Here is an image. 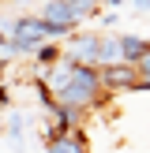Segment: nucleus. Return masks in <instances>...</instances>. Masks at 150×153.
Masks as SVG:
<instances>
[{
    "instance_id": "3",
    "label": "nucleus",
    "mask_w": 150,
    "mask_h": 153,
    "mask_svg": "<svg viewBox=\"0 0 150 153\" xmlns=\"http://www.w3.org/2000/svg\"><path fill=\"white\" fill-rule=\"evenodd\" d=\"M38 19H45L49 26L64 30V34H75V30H79V19H75V11H71L68 0H45V11L38 15Z\"/></svg>"
},
{
    "instance_id": "1",
    "label": "nucleus",
    "mask_w": 150,
    "mask_h": 153,
    "mask_svg": "<svg viewBox=\"0 0 150 153\" xmlns=\"http://www.w3.org/2000/svg\"><path fill=\"white\" fill-rule=\"evenodd\" d=\"M98 41H101V30H75L71 37H64V56L75 64L98 67Z\"/></svg>"
},
{
    "instance_id": "8",
    "label": "nucleus",
    "mask_w": 150,
    "mask_h": 153,
    "mask_svg": "<svg viewBox=\"0 0 150 153\" xmlns=\"http://www.w3.org/2000/svg\"><path fill=\"white\" fill-rule=\"evenodd\" d=\"M4 131L11 134L15 142H22V134H26V120H22L19 112H15V116H8V123H4Z\"/></svg>"
},
{
    "instance_id": "10",
    "label": "nucleus",
    "mask_w": 150,
    "mask_h": 153,
    "mask_svg": "<svg viewBox=\"0 0 150 153\" xmlns=\"http://www.w3.org/2000/svg\"><path fill=\"white\" fill-rule=\"evenodd\" d=\"M135 4V11H150V0H131Z\"/></svg>"
},
{
    "instance_id": "4",
    "label": "nucleus",
    "mask_w": 150,
    "mask_h": 153,
    "mask_svg": "<svg viewBox=\"0 0 150 153\" xmlns=\"http://www.w3.org/2000/svg\"><path fill=\"white\" fill-rule=\"evenodd\" d=\"M41 153H90V146H86V138H82V131H68V134H60V138L45 142Z\"/></svg>"
},
{
    "instance_id": "7",
    "label": "nucleus",
    "mask_w": 150,
    "mask_h": 153,
    "mask_svg": "<svg viewBox=\"0 0 150 153\" xmlns=\"http://www.w3.org/2000/svg\"><path fill=\"white\" fill-rule=\"evenodd\" d=\"M60 56H64V45H60V41H45V45H38V49H34L38 67H52V64H60Z\"/></svg>"
},
{
    "instance_id": "6",
    "label": "nucleus",
    "mask_w": 150,
    "mask_h": 153,
    "mask_svg": "<svg viewBox=\"0 0 150 153\" xmlns=\"http://www.w3.org/2000/svg\"><path fill=\"white\" fill-rule=\"evenodd\" d=\"M109 64H124V60H120V37L101 30V41H98V67H109Z\"/></svg>"
},
{
    "instance_id": "11",
    "label": "nucleus",
    "mask_w": 150,
    "mask_h": 153,
    "mask_svg": "<svg viewBox=\"0 0 150 153\" xmlns=\"http://www.w3.org/2000/svg\"><path fill=\"white\" fill-rule=\"evenodd\" d=\"M11 101V94H8V86H0V105H8Z\"/></svg>"
},
{
    "instance_id": "9",
    "label": "nucleus",
    "mask_w": 150,
    "mask_h": 153,
    "mask_svg": "<svg viewBox=\"0 0 150 153\" xmlns=\"http://www.w3.org/2000/svg\"><path fill=\"white\" fill-rule=\"evenodd\" d=\"M124 4H128V0H101V11H105V7H109V11H120Z\"/></svg>"
},
{
    "instance_id": "2",
    "label": "nucleus",
    "mask_w": 150,
    "mask_h": 153,
    "mask_svg": "<svg viewBox=\"0 0 150 153\" xmlns=\"http://www.w3.org/2000/svg\"><path fill=\"white\" fill-rule=\"evenodd\" d=\"M98 79H101L105 94H128V90L139 86V75H135L131 64H109V67H98Z\"/></svg>"
},
{
    "instance_id": "13",
    "label": "nucleus",
    "mask_w": 150,
    "mask_h": 153,
    "mask_svg": "<svg viewBox=\"0 0 150 153\" xmlns=\"http://www.w3.org/2000/svg\"><path fill=\"white\" fill-rule=\"evenodd\" d=\"M4 45H8V34H4V30H0V52H4Z\"/></svg>"
},
{
    "instance_id": "5",
    "label": "nucleus",
    "mask_w": 150,
    "mask_h": 153,
    "mask_svg": "<svg viewBox=\"0 0 150 153\" xmlns=\"http://www.w3.org/2000/svg\"><path fill=\"white\" fill-rule=\"evenodd\" d=\"M116 37H120V60L131 64V67H135V60L150 49V41H146L142 34H116Z\"/></svg>"
},
{
    "instance_id": "12",
    "label": "nucleus",
    "mask_w": 150,
    "mask_h": 153,
    "mask_svg": "<svg viewBox=\"0 0 150 153\" xmlns=\"http://www.w3.org/2000/svg\"><path fill=\"white\" fill-rule=\"evenodd\" d=\"M75 4H90V7H101V0H75Z\"/></svg>"
}]
</instances>
